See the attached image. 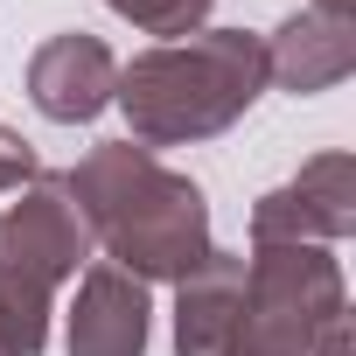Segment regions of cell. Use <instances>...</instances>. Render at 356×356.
I'll list each match as a JSON object with an SVG mask.
<instances>
[{
  "label": "cell",
  "mask_w": 356,
  "mask_h": 356,
  "mask_svg": "<svg viewBox=\"0 0 356 356\" xmlns=\"http://www.w3.org/2000/svg\"><path fill=\"white\" fill-rule=\"evenodd\" d=\"M63 182L91 224V245L133 273L140 286H175L210 259V196L189 182L182 168H168L154 147L105 140L77 168H63Z\"/></svg>",
  "instance_id": "cell-1"
},
{
  "label": "cell",
  "mask_w": 356,
  "mask_h": 356,
  "mask_svg": "<svg viewBox=\"0 0 356 356\" xmlns=\"http://www.w3.org/2000/svg\"><path fill=\"white\" fill-rule=\"evenodd\" d=\"M259 98H266V35L252 29H196L182 42H154L133 63H119V91H112L133 147L217 140Z\"/></svg>",
  "instance_id": "cell-2"
},
{
  "label": "cell",
  "mask_w": 356,
  "mask_h": 356,
  "mask_svg": "<svg viewBox=\"0 0 356 356\" xmlns=\"http://www.w3.org/2000/svg\"><path fill=\"white\" fill-rule=\"evenodd\" d=\"M22 203L0 210V335L22 356H42L49 342V314L56 293L91 266V224L70 196L63 175H35L29 189H15Z\"/></svg>",
  "instance_id": "cell-3"
},
{
  "label": "cell",
  "mask_w": 356,
  "mask_h": 356,
  "mask_svg": "<svg viewBox=\"0 0 356 356\" xmlns=\"http://www.w3.org/2000/svg\"><path fill=\"white\" fill-rule=\"evenodd\" d=\"M342 314H349V286L328 245H252L238 356H307L314 335Z\"/></svg>",
  "instance_id": "cell-4"
},
{
  "label": "cell",
  "mask_w": 356,
  "mask_h": 356,
  "mask_svg": "<svg viewBox=\"0 0 356 356\" xmlns=\"http://www.w3.org/2000/svg\"><path fill=\"white\" fill-rule=\"evenodd\" d=\"M356 231V161L342 147L300 161L293 182L252 203V245H342Z\"/></svg>",
  "instance_id": "cell-5"
},
{
  "label": "cell",
  "mask_w": 356,
  "mask_h": 356,
  "mask_svg": "<svg viewBox=\"0 0 356 356\" xmlns=\"http://www.w3.org/2000/svg\"><path fill=\"white\" fill-rule=\"evenodd\" d=\"M147 342H154V293L112 259H91L63 307V349L70 356H147Z\"/></svg>",
  "instance_id": "cell-6"
},
{
  "label": "cell",
  "mask_w": 356,
  "mask_h": 356,
  "mask_svg": "<svg viewBox=\"0 0 356 356\" xmlns=\"http://www.w3.org/2000/svg\"><path fill=\"white\" fill-rule=\"evenodd\" d=\"M119 91V56L105 49V35L63 29L29 56V105L49 126H91L98 112H112Z\"/></svg>",
  "instance_id": "cell-7"
},
{
  "label": "cell",
  "mask_w": 356,
  "mask_h": 356,
  "mask_svg": "<svg viewBox=\"0 0 356 356\" xmlns=\"http://www.w3.org/2000/svg\"><path fill=\"white\" fill-rule=\"evenodd\" d=\"M245 342V252L210 245V259L175 280V356H238Z\"/></svg>",
  "instance_id": "cell-8"
},
{
  "label": "cell",
  "mask_w": 356,
  "mask_h": 356,
  "mask_svg": "<svg viewBox=\"0 0 356 356\" xmlns=\"http://www.w3.org/2000/svg\"><path fill=\"white\" fill-rule=\"evenodd\" d=\"M349 70H356V22H335V15L300 8V15H286L266 35V84H280L293 98L335 91Z\"/></svg>",
  "instance_id": "cell-9"
},
{
  "label": "cell",
  "mask_w": 356,
  "mask_h": 356,
  "mask_svg": "<svg viewBox=\"0 0 356 356\" xmlns=\"http://www.w3.org/2000/svg\"><path fill=\"white\" fill-rule=\"evenodd\" d=\"M119 22H133L140 35H161V42H182L196 29H210V8L217 0H105Z\"/></svg>",
  "instance_id": "cell-10"
},
{
  "label": "cell",
  "mask_w": 356,
  "mask_h": 356,
  "mask_svg": "<svg viewBox=\"0 0 356 356\" xmlns=\"http://www.w3.org/2000/svg\"><path fill=\"white\" fill-rule=\"evenodd\" d=\"M42 175V154L15 133V126H0V196H15V189H29Z\"/></svg>",
  "instance_id": "cell-11"
},
{
  "label": "cell",
  "mask_w": 356,
  "mask_h": 356,
  "mask_svg": "<svg viewBox=\"0 0 356 356\" xmlns=\"http://www.w3.org/2000/svg\"><path fill=\"white\" fill-rule=\"evenodd\" d=\"M314 15H335V22H356V0H307Z\"/></svg>",
  "instance_id": "cell-12"
},
{
  "label": "cell",
  "mask_w": 356,
  "mask_h": 356,
  "mask_svg": "<svg viewBox=\"0 0 356 356\" xmlns=\"http://www.w3.org/2000/svg\"><path fill=\"white\" fill-rule=\"evenodd\" d=\"M0 356H22V349H15V342H8V335H0Z\"/></svg>",
  "instance_id": "cell-13"
}]
</instances>
